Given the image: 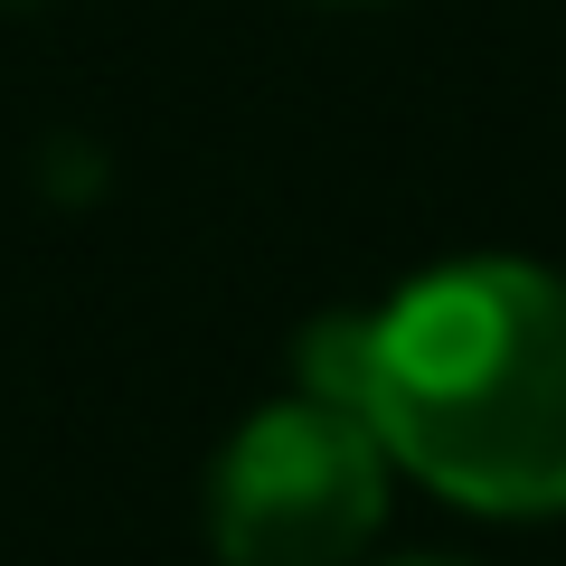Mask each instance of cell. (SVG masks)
<instances>
[{
	"mask_svg": "<svg viewBox=\"0 0 566 566\" xmlns=\"http://www.w3.org/2000/svg\"><path fill=\"white\" fill-rule=\"evenodd\" d=\"M293 378L472 520L566 510V274L547 264L463 255L378 312H322L293 340Z\"/></svg>",
	"mask_w": 566,
	"mask_h": 566,
	"instance_id": "1",
	"label": "cell"
},
{
	"mask_svg": "<svg viewBox=\"0 0 566 566\" xmlns=\"http://www.w3.org/2000/svg\"><path fill=\"white\" fill-rule=\"evenodd\" d=\"M387 444L349 406L293 397L255 406L208 463V547L218 566H359L387 528Z\"/></svg>",
	"mask_w": 566,
	"mask_h": 566,
	"instance_id": "2",
	"label": "cell"
},
{
	"mask_svg": "<svg viewBox=\"0 0 566 566\" xmlns=\"http://www.w3.org/2000/svg\"><path fill=\"white\" fill-rule=\"evenodd\" d=\"M397 566H463V557H397Z\"/></svg>",
	"mask_w": 566,
	"mask_h": 566,
	"instance_id": "3",
	"label": "cell"
},
{
	"mask_svg": "<svg viewBox=\"0 0 566 566\" xmlns=\"http://www.w3.org/2000/svg\"><path fill=\"white\" fill-rule=\"evenodd\" d=\"M0 10H29V0H0Z\"/></svg>",
	"mask_w": 566,
	"mask_h": 566,
	"instance_id": "4",
	"label": "cell"
}]
</instances>
